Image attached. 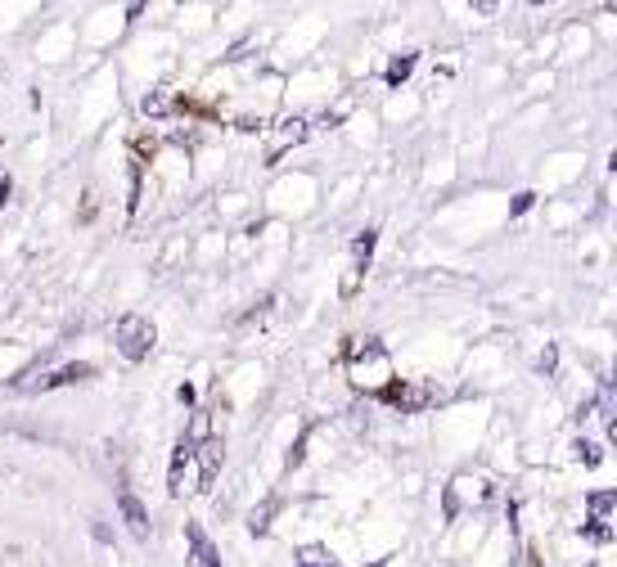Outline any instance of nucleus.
Instances as JSON below:
<instances>
[{
	"label": "nucleus",
	"instance_id": "1",
	"mask_svg": "<svg viewBox=\"0 0 617 567\" xmlns=\"http://www.w3.org/2000/svg\"><path fill=\"white\" fill-rule=\"evenodd\" d=\"M113 338H118V351L127 360H145L149 351H154V324H149L145 315H122Z\"/></svg>",
	"mask_w": 617,
	"mask_h": 567
},
{
	"label": "nucleus",
	"instance_id": "2",
	"mask_svg": "<svg viewBox=\"0 0 617 567\" xmlns=\"http://www.w3.org/2000/svg\"><path fill=\"white\" fill-rule=\"evenodd\" d=\"M185 540H190V549H194V563H199V567H221L217 549H212V540L203 536V527H199V522H185Z\"/></svg>",
	"mask_w": 617,
	"mask_h": 567
},
{
	"label": "nucleus",
	"instance_id": "3",
	"mask_svg": "<svg viewBox=\"0 0 617 567\" xmlns=\"http://www.w3.org/2000/svg\"><path fill=\"white\" fill-rule=\"evenodd\" d=\"M118 509H122V518L131 522V531L145 540V536H149V513H145V504H140L131 491H122V495H118Z\"/></svg>",
	"mask_w": 617,
	"mask_h": 567
},
{
	"label": "nucleus",
	"instance_id": "4",
	"mask_svg": "<svg viewBox=\"0 0 617 567\" xmlns=\"http://www.w3.org/2000/svg\"><path fill=\"white\" fill-rule=\"evenodd\" d=\"M95 369L91 365H64V369H55V374H46V378H37L41 387H64V383H82V378H91ZM37 383H28V387H37ZM23 387V392H28Z\"/></svg>",
	"mask_w": 617,
	"mask_h": 567
},
{
	"label": "nucleus",
	"instance_id": "5",
	"mask_svg": "<svg viewBox=\"0 0 617 567\" xmlns=\"http://www.w3.org/2000/svg\"><path fill=\"white\" fill-rule=\"evenodd\" d=\"M194 455H199V464H203V486H212V477H217V468H221V441L208 437Z\"/></svg>",
	"mask_w": 617,
	"mask_h": 567
},
{
	"label": "nucleus",
	"instance_id": "6",
	"mask_svg": "<svg viewBox=\"0 0 617 567\" xmlns=\"http://www.w3.org/2000/svg\"><path fill=\"white\" fill-rule=\"evenodd\" d=\"M302 135H307V122H302V117H293V122H284V131L275 135L271 140V158H280L284 149H289V144H298Z\"/></svg>",
	"mask_w": 617,
	"mask_h": 567
},
{
	"label": "nucleus",
	"instance_id": "7",
	"mask_svg": "<svg viewBox=\"0 0 617 567\" xmlns=\"http://www.w3.org/2000/svg\"><path fill=\"white\" fill-rule=\"evenodd\" d=\"M298 567H338L334 554H329L325 545H302L298 549Z\"/></svg>",
	"mask_w": 617,
	"mask_h": 567
},
{
	"label": "nucleus",
	"instance_id": "8",
	"mask_svg": "<svg viewBox=\"0 0 617 567\" xmlns=\"http://www.w3.org/2000/svg\"><path fill=\"white\" fill-rule=\"evenodd\" d=\"M410 68H415V54H401V59H392V68H388V86H401V81L410 77Z\"/></svg>",
	"mask_w": 617,
	"mask_h": 567
},
{
	"label": "nucleus",
	"instance_id": "9",
	"mask_svg": "<svg viewBox=\"0 0 617 567\" xmlns=\"http://www.w3.org/2000/svg\"><path fill=\"white\" fill-rule=\"evenodd\" d=\"M613 504H617V495H613V491H595V495H590V513H595L590 522H604V513L613 509Z\"/></svg>",
	"mask_w": 617,
	"mask_h": 567
},
{
	"label": "nucleus",
	"instance_id": "10",
	"mask_svg": "<svg viewBox=\"0 0 617 567\" xmlns=\"http://www.w3.org/2000/svg\"><path fill=\"white\" fill-rule=\"evenodd\" d=\"M577 455L586 459V464H599V446H595V441H577Z\"/></svg>",
	"mask_w": 617,
	"mask_h": 567
},
{
	"label": "nucleus",
	"instance_id": "11",
	"mask_svg": "<svg viewBox=\"0 0 617 567\" xmlns=\"http://www.w3.org/2000/svg\"><path fill=\"white\" fill-rule=\"evenodd\" d=\"M266 518H271V504H262V509L253 513V522H248V527H253L257 536H262V531H266Z\"/></svg>",
	"mask_w": 617,
	"mask_h": 567
},
{
	"label": "nucleus",
	"instance_id": "12",
	"mask_svg": "<svg viewBox=\"0 0 617 567\" xmlns=\"http://www.w3.org/2000/svg\"><path fill=\"white\" fill-rule=\"evenodd\" d=\"M140 108H145V113H163L167 99H163V95H145V104H140Z\"/></svg>",
	"mask_w": 617,
	"mask_h": 567
}]
</instances>
